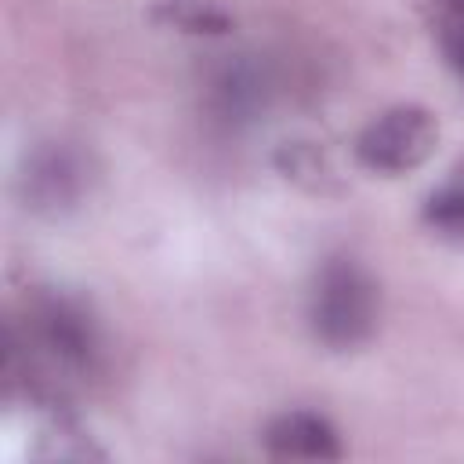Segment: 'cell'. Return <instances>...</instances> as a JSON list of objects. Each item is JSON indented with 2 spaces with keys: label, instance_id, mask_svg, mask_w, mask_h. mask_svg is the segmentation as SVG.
Masks as SVG:
<instances>
[{
  "label": "cell",
  "instance_id": "1",
  "mask_svg": "<svg viewBox=\"0 0 464 464\" xmlns=\"http://www.w3.org/2000/svg\"><path fill=\"white\" fill-rule=\"evenodd\" d=\"M381 315V294L373 276L352 257H330L312 283L308 294V323L312 334L334 348L352 352L370 341Z\"/></svg>",
  "mask_w": 464,
  "mask_h": 464
},
{
  "label": "cell",
  "instance_id": "2",
  "mask_svg": "<svg viewBox=\"0 0 464 464\" xmlns=\"http://www.w3.org/2000/svg\"><path fill=\"white\" fill-rule=\"evenodd\" d=\"M435 145L439 123L424 105H392L359 130L355 156L373 174H410L431 160Z\"/></svg>",
  "mask_w": 464,
  "mask_h": 464
},
{
  "label": "cell",
  "instance_id": "3",
  "mask_svg": "<svg viewBox=\"0 0 464 464\" xmlns=\"http://www.w3.org/2000/svg\"><path fill=\"white\" fill-rule=\"evenodd\" d=\"M29 341L62 370L91 373L102 355L98 323L65 294H40L29 308Z\"/></svg>",
  "mask_w": 464,
  "mask_h": 464
},
{
  "label": "cell",
  "instance_id": "4",
  "mask_svg": "<svg viewBox=\"0 0 464 464\" xmlns=\"http://www.w3.org/2000/svg\"><path fill=\"white\" fill-rule=\"evenodd\" d=\"M91 185V163L76 145L47 141L25 156V167L18 174V188L29 210L58 218L87 196Z\"/></svg>",
  "mask_w": 464,
  "mask_h": 464
},
{
  "label": "cell",
  "instance_id": "5",
  "mask_svg": "<svg viewBox=\"0 0 464 464\" xmlns=\"http://www.w3.org/2000/svg\"><path fill=\"white\" fill-rule=\"evenodd\" d=\"M265 446L272 457H283V460H337L341 457L337 428L323 413H312V410L279 413L265 428Z\"/></svg>",
  "mask_w": 464,
  "mask_h": 464
},
{
  "label": "cell",
  "instance_id": "6",
  "mask_svg": "<svg viewBox=\"0 0 464 464\" xmlns=\"http://www.w3.org/2000/svg\"><path fill=\"white\" fill-rule=\"evenodd\" d=\"M276 167H279V174L286 181L301 185L304 192L330 196V192L341 188L337 167L330 163V156L315 141H283L279 152H276Z\"/></svg>",
  "mask_w": 464,
  "mask_h": 464
},
{
  "label": "cell",
  "instance_id": "7",
  "mask_svg": "<svg viewBox=\"0 0 464 464\" xmlns=\"http://www.w3.org/2000/svg\"><path fill=\"white\" fill-rule=\"evenodd\" d=\"M152 14L192 36H225L232 29V14L214 0H156Z\"/></svg>",
  "mask_w": 464,
  "mask_h": 464
},
{
  "label": "cell",
  "instance_id": "8",
  "mask_svg": "<svg viewBox=\"0 0 464 464\" xmlns=\"http://www.w3.org/2000/svg\"><path fill=\"white\" fill-rule=\"evenodd\" d=\"M424 221L442 236H464V163L424 199Z\"/></svg>",
  "mask_w": 464,
  "mask_h": 464
},
{
  "label": "cell",
  "instance_id": "9",
  "mask_svg": "<svg viewBox=\"0 0 464 464\" xmlns=\"http://www.w3.org/2000/svg\"><path fill=\"white\" fill-rule=\"evenodd\" d=\"M431 25L450 69L464 80V0H431Z\"/></svg>",
  "mask_w": 464,
  "mask_h": 464
}]
</instances>
